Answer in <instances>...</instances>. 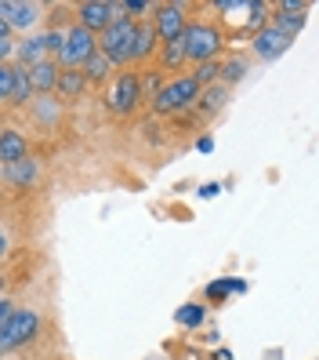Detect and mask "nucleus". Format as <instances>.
Here are the masks:
<instances>
[{
  "label": "nucleus",
  "instance_id": "obj_1",
  "mask_svg": "<svg viewBox=\"0 0 319 360\" xmlns=\"http://www.w3.org/2000/svg\"><path fill=\"white\" fill-rule=\"evenodd\" d=\"M135 22L138 18H127V15H120L116 22H109L95 40H98V51L105 55L116 66V62H127L131 58V44H135Z\"/></svg>",
  "mask_w": 319,
  "mask_h": 360
},
{
  "label": "nucleus",
  "instance_id": "obj_2",
  "mask_svg": "<svg viewBox=\"0 0 319 360\" xmlns=\"http://www.w3.org/2000/svg\"><path fill=\"white\" fill-rule=\"evenodd\" d=\"M98 51V40L95 33H88L83 26H69L62 33V48H58V70H76L83 66L91 55Z\"/></svg>",
  "mask_w": 319,
  "mask_h": 360
},
{
  "label": "nucleus",
  "instance_id": "obj_3",
  "mask_svg": "<svg viewBox=\"0 0 319 360\" xmlns=\"http://www.w3.org/2000/svg\"><path fill=\"white\" fill-rule=\"evenodd\" d=\"M40 331V316L33 309H15L4 324H0V353L4 349H18Z\"/></svg>",
  "mask_w": 319,
  "mask_h": 360
},
{
  "label": "nucleus",
  "instance_id": "obj_4",
  "mask_svg": "<svg viewBox=\"0 0 319 360\" xmlns=\"http://www.w3.org/2000/svg\"><path fill=\"white\" fill-rule=\"evenodd\" d=\"M182 40H185V58H196V62H210L222 48V33L215 26H207V22L185 26Z\"/></svg>",
  "mask_w": 319,
  "mask_h": 360
},
{
  "label": "nucleus",
  "instance_id": "obj_5",
  "mask_svg": "<svg viewBox=\"0 0 319 360\" xmlns=\"http://www.w3.org/2000/svg\"><path fill=\"white\" fill-rule=\"evenodd\" d=\"M196 98H200V84L193 77H178L156 95L153 105H156V113H178V110H185V105H193Z\"/></svg>",
  "mask_w": 319,
  "mask_h": 360
},
{
  "label": "nucleus",
  "instance_id": "obj_6",
  "mask_svg": "<svg viewBox=\"0 0 319 360\" xmlns=\"http://www.w3.org/2000/svg\"><path fill=\"white\" fill-rule=\"evenodd\" d=\"M0 18L8 30H33L44 18V8L29 4V0H0Z\"/></svg>",
  "mask_w": 319,
  "mask_h": 360
},
{
  "label": "nucleus",
  "instance_id": "obj_7",
  "mask_svg": "<svg viewBox=\"0 0 319 360\" xmlns=\"http://www.w3.org/2000/svg\"><path fill=\"white\" fill-rule=\"evenodd\" d=\"M138 102H142L138 73H120V80H113V88H109V110L113 113H131Z\"/></svg>",
  "mask_w": 319,
  "mask_h": 360
},
{
  "label": "nucleus",
  "instance_id": "obj_8",
  "mask_svg": "<svg viewBox=\"0 0 319 360\" xmlns=\"http://www.w3.org/2000/svg\"><path fill=\"white\" fill-rule=\"evenodd\" d=\"M76 15H80V22H76V26H83L88 33H102L109 22H116V18H120V4L91 0V4H80V8H76Z\"/></svg>",
  "mask_w": 319,
  "mask_h": 360
},
{
  "label": "nucleus",
  "instance_id": "obj_9",
  "mask_svg": "<svg viewBox=\"0 0 319 360\" xmlns=\"http://www.w3.org/2000/svg\"><path fill=\"white\" fill-rule=\"evenodd\" d=\"M294 44L290 37H283L276 26H265V30H258L254 33V51H258V58L262 62H276L280 55H287V48Z\"/></svg>",
  "mask_w": 319,
  "mask_h": 360
},
{
  "label": "nucleus",
  "instance_id": "obj_10",
  "mask_svg": "<svg viewBox=\"0 0 319 360\" xmlns=\"http://www.w3.org/2000/svg\"><path fill=\"white\" fill-rule=\"evenodd\" d=\"M156 11V33L163 37V40H175V37H182L185 33V4H160V8H153Z\"/></svg>",
  "mask_w": 319,
  "mask_h": 360
},
{
  "label": "nucleus",
  "instance_id": "obj_11",
  "mask_svg": "<svg viewBox=\"0 0 319 360\" xmlns=\"http://www.w3.org/2000/svg\"><path fill=\"white\" fill-rule=\"evenodd\" d=\"M0 179H8L18 189H29V186L40 182V160L22 157V160H15V164H4V175H0Z\"/></svg>",
  "mask_w": 319,
  "mask_h": 360
},
{
  "label": "nucleus",
  "instance_id": "obj_12",
  "mask_svg": "<svg viewBox=\"0 0 319 360\" xmlns=\"http://www.w3.org/2000/svg\"><path fill=\"white\" fill-rule=\"evenodd\" d=\"M22 70H26V77H29V88H33V91H40V95L55 91V80H58V62H51V58H40V62H33V66H22Z\"/></svg>",
  "mask_w": 319,
  "mask_h": 360
},
{
  "label": "nucleus",
  "instance_id": "obj_13",
  "mask_svg": "<svg viewBox=\"0 0 319 360\" xmlns=\"http://www.w3.org/2000/svg\"><path fill=\"white\" fill-rule=\"evenodd\" d=\"M26 157V139L18 135L15 128H0V160L4 164H15Z\"/></svg>",
  "mask_w": 319,
  "mask_h": 360
},
{
  "label": "nucleus",
  "instance_id": "obj_14",
  "mask_svg": "<svg viewBox=\"0 0 319 360\" xmlns=\"http://www.w3.org/2000/svg\"><path fill=\"white\" fill-rule=\"evenodd\" d=\"M156 51V30L149 22H135V44H131V58H145Z\"/></svg>",
  "mask_w": 319,
  "mask_h": 360
},
{
  "label": "nucleus",
  "instance_id": "obj_15",
  "mask_svg": "<svg viewBox=\"0 0 319 360\" xmlns=\"http://www.w3.org/2000/svg\"><path fill=\"white\" fill-rule=\"evenodd\" d=\"M15 55H18V66H33L48 55V40L44 37H29L22 44H15Z\"/></svg>",
  "mask_w": 319,
  "mask_h": 360
},
{
  "label": "nucleus",
  "instance_id": "obj_16",
  "mask_svg": "<svg viewBox=\"0 0 319 360\" xmlns=\"http://www.w3.org/2000/svg\"><path fill=\"white\" fill-rule=\"evenodd\" d=\"M83 84H88V77H83L80 70H58L55 88L62 91V98H76V95L83 91Z\"/></svg>",
  "mask_w": 319,
  "mask_h": 360
},
{
  "label": "nucleus",
  "instance_id": "obj_17",
  "mask_svg": "<svg viewBox=\"0 0 319 360\" xmlns=\"http://www.w3.org/2000/svg\"><path fill=\"white\" fill-rule=\"evenodd\" d=\"M33 98V88H29V77H26V70L22 66H15V80H11V105H26Z\"/></svg>",
  "mask_w": 319,
  "mask_h": 360
},
{
  "label": "nucleus",
  "instance_id": "obj_18",
  "mask_svg": "<svg viewBox=\"0 0 319 360\" xmlns=\"http://www.w3.org/2000/svg\"><path fill=\"white\" fill-rule=\"evenodd\" d=\"M83 77H88V80H105V77H109L113 73V62L109 58H105L102 51H95L88 62H83V70H80Z\"/></svg>",
  "mask_w": 319,
  "mask_h": 360
},
{
  "label": "nucleus",
  "instance_id": "obj_19",
  "mask_svg": "<svg viewBox=\"0 0 319 360\" xmlns=\"http://www.w3.org/2000/svg\"><path fill=\"white\" fill-rule=\"evenodd\" d=\"M185 62V40L175 37V40H167V48H163V66L167 70H178Z\"/></svg>",
  "mask_w": 319,
  "mask_h": 360
},
{
  "label": "nucleus",
  "instance_id": "obj_20",
  "mask_svg": "<svg viewBox=\"0 0 319 360\" xmlns=\"http://www.w3.org/2000/svg\"><path fill=\"white\" fill-rule=\"evenodd\" d=\"M218 77L225 80V88H232L236 80H243V77H247V62H243V58H232V62H225V66L218 70Z\"/></svg>",
  "mask_w": 319,
  "mask_h": 360
},
{
  "label": "nucleus",
  "instance_id": "obj_21",
  "mask_svg": "<svg viewBox=\"0 0 319 360\" xmlns=\"http://www.w3.org/2000/svg\"><path fill=\"white\" fill-rule=\"evenodd\" d=\"M225 98H229V88H225V84H218V88H210V91H203L200 105H203L207 113H218L222 105H225Z\"/></svg>",
  "mask_w": 319,
  "mask_h": 360
},
{
  "label": "nucleus",
  "instance_id": "obj_22",
  "mask_svg": "<svg viewBox=\"0 0 319 360\" xmlns=\"http://www.w3.org/2000/svg\"><path fill=\"white\" fill-rule=\"evenodd\" d=\"M178 324H185V328L203 324V306H182L178 309Z\"/></svg>",
  "mask_w": 319,
  "mask_h": 360
},
{
  "label": "nucleus",
  "instance_id": "obj_23",
  "mask_svg": "<svg viewBox=\"0 0 319 360\" xmlns=\"http://www.w3.org/2000/svg\"><path fill=\"white\" fill-rule=\"evenodd\" d=\"M11 80H15V66L11 62H0V102L11 98Z\"/></svg>",
  "mask_w": 319,
  "mask_h": 360
},
{
  "label": "nucleus",
  "instance_id": "obj_24",
  "mask_svg": "<svg viewBox=\"0 0 319 360\" xmlns=\"http://www.w3.org/2000/svg\"><path fill=\"white\" fill-rule=\"evenodd\" d=\"M218 70H222V66H218L215 58H210V62H200V70H196L193 80H196V84H215V80H218Z\"/></svg>",
  "mask_w": 319,
  "mask_h": 360
},
{
  "label": "nucleus",
  "instance_id": "obj_25",
  "mask_svg": "<svg viewBox=\"0 0 319 360\" xmlns=\"http://www.w3.org/2000/svg\"><path fill=\"white\" fill-rule=\"evenodd\" d=\"M229 291H243V284H240V281H218V284L207 288L210 299H222V295H229Z\"/></svg>",
  "mask_w": 319,
  "mask_h": 360
},
{
  "label": "nucleus",
  "instance_id": "obj_26",
  "mask_svg": "<svg viewBox=\"0 0 319 360\" xmlns=\"http://www.w3.org/2000/svg\"><path fill=\"white\" fill-rule=\"evenodd\" d=\"M11 313H15V309H11V302H8V299H0V324H4Z\"/></svg>",
  "mask_w": 319,
  "mask_h": 360
},
{
  "label": "nucleus",
  "instance_id": "obj_27",
  "mask_svg": "<svg viewBox=\"0 0 319 360\" xmlns=\"http://www.w3.org/2000/svg\"><path fill=\"white\" fill-rule=\"evenodd\" d=\"M4 255H8V233L0 229V259H4Z\"/></svg>",
  "mask_w": 319,
  "mask_h": 360
},
{
  "label": "nucleus",
  "instance_id": "obj_28",
  "mask_svg": "<svg viewBox=\"0 0 319 360\" xmlns=\"http://www.w3.org/2000/svg\"><path fill=\"white\" fill-rule=\"evenodd\" d=\"M8 33H11V30L4 26V18H0V37H8Z\"/></svg>",
  "mask_w": 319,
  "mask_h": 360
},
{
  "label": "nucleus",
  "instance_id": "obj_29",
  "mask_svg": "<svg viewBox=\"0 0 319 360\" xmlns=\"http://www.w3.org/2000/svg\"><path fill=\"white\" fill-rule=\"evenodd\" d=\"M0 175H4V167H0Z\"/></svg>",
  "mask_w": 319,
  "mask_h": 360
}]
</instances>
